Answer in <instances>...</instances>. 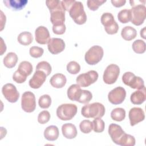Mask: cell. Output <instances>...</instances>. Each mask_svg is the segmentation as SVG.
Here are the masks:
<instances>
[{
	"label": "cell",
	"instance_id": "5",
	"mask_svg": "<svg viewBox=\"0 0 146 146\" xmlns=\"http://www.w3.org/2000/svg\"><path fill=\"white\" fill-rule=\"evenodd\" d=\"M101 23L104 26L105 31L107 34L113 35L117 33L119 25L111 13H103L101 17Z\"/></svg>",
	"mask_w": 146,
	"mask_h": 146
},
{
	"label": "cell",
	"instance_id": "21",
	"mask_svg": "<svg viewBox=\"0 0 146 146\" xmlns=\"http://www.w3.org/2000/svg\"><path fill=\"white\" fill-rule=\"evenodd\" d=\"M82 91L80 86L78 84H72L67 90V96L72 101L78 102L82 94Z\"/></svg>",
	"mask_w": 146,
	"mask_h": 146
},
{
	"label": "cell",
	"instance_id": "35",
	"mask_svg": "<svg viewBox=\"0 0 146 146\" xmlns=\"http://www.w3.org/2000/svg\"><path fill=\"white\" fill-rule=\"evenodd\" d=\"M51 104V98L47 94L41 96L38 100L39 106L42 108H48Z\"/></svg>",
	"mask_w": 146,
	"mask_h": 146
},
{
	"label": "cell",
	"instance_id": "18",
	"mask_svg": "<svg viewBox=\"0 0 146 146\" xmlns=\"http://www.w3.org/2000/svg\"><path fill=\"white\" fill-rule=\"evenodd\" d=\"M50 13V21L53 25L64 24L65 21V11L63 8L56 10Z\"/></svg>",
	"mask_w": 146,
	"mask_h": 146
},
{
	"label": "cell",
	"instance_id": "27",
	"mask_svg": "<svg viewBox=\"0 0 146 146\" xmlns=\"http://www.w3.org/2000/svg\"><path fill=\"white\" fill-rule=\"evenodd\" d=\"M17 40L20 44L23 46H27L32 43L33 37L31 33L29 31H23L18 35Z\"/></svg>",
	"mask_w": 146,
	"mask_h": 146
},
{
	"label": "cell",
	"instance_id": "14",
	"mask_svg": "<svg viewBox=\"0 0 146 146\" xmlns=\"http://www.w3.org/2000/svg\"><path fill=\"white\" fill-rule=\"evenodd\" d=\"M128 116L130 125L134 126L144 120L145 113L142 108L140 107H133L129 110Z\"/></svg>",
	"mask_w": 146,
	"mask_h": 146
},
{
	"label": "cell",
	"instance_id": "28",
	"mask_svg": "<svg viewBox=\"0 0 146 146\" xmlns=\"http://www.w3.org/2000/svg\"><path fill=\"white\" fill-rule=\"evenodd\" d=\"M17 70L25 76H28L33 71V66L29 62L23 61L20 63Z\"/></svg>",
	"mask_w": 146,
	"mask_h": 146
},
{
	"label": "cell",
	"instance_id": "47",
	"mask_svg": "<svg viewBox=\"0 0 146 146\" xmlns=\"http://www.w3.org/2000/svg\"><path fill=\"white\" fill-rule=\"evenodd\" d=\"M145 1H130L129 3L131 4V6L132 7L138 5H144L142 4V3H145Z\"/></svg>",
	"mask_w": 146,
	"mask_h": 146
},
{
	"label": "cell",
	"instance_id": "43",
	"mask_svg": "<svg viewBox=\"0 0 146 146\" xmlns=\"http://www.w3.org/2000/svg\"><path fill=\"white\" fill-rule=\"evenodd\" d=\"M27 76L21 74L19 71L17 70L13 75V79L17 83H23L26 80Z\"/></svg>",
	"mask_w": 146,
	"mask_h": 146
},
{
	"label": "cell",
	"instance_id": "4",
	"mask_svg": "<svg viewBox=\"0 0 146 146\" xmlns=\"http://www.w3.org/2000/svg\"><path fill=\"white\" fill-rule=\"evenodd\" d=\"M103 54V49L101 46H93L86 52L85 61L90 65H95L102 60Z\"/></svg>",
	"mask_w": 146,
	"mask_h": 146
},
{
	"label": "cell",
	"instance_id": "40",
	"mask_svg": "<svg viewBox=\"0 0 146 146\" xmlns=\"http://www.w3.org/2000/svg\"><path fill=\"white\" fill-rule=\"evenodd\" d=\"M106 2V0H88L87 1L88 7L92 11L98 10L99 7Z\"/></svg>",
	"mask_w": 146,
	"mask_h": 146
},
{
	"label": "cell",
	"instance_id": "3",
	"mask_svg": "<svg viewBox=\"0 0 146 146\" xmlns=\"http://www.w3.org/2000/svg\"><path fill=\"white\" fill-rule=\"evenodd\" d=\"M77 110V107L74 104H62L57 108L56 115L62 120H70L76 114Z\"/></svg>",
	"mask_w": 146,
	"mask_h": 146
},
{
	"label": "cell",
	"instance_id": "1",
	"mask_svg": "<svg viewBox=\"0 0 146 146\" xmlns=\"http://www.w3.org/2000/svg\"><path fill=\"white\" fill-rule=\"evenodd\" d=\"M105 111V107L102 103L95 102L84 105L82 108L81 113L86 118H101Z\"/></svg>",
	"mask_w": 146,
	"mask_h": 146
},
{
	"label": "cell",
	"instance_id": "29",
	"mask_svg": "<svg viewBox=\"0 0 146 146\" xmlns=\"http://www.w3.org/2000/svg\"><path fill=\"white\" fill-rule=\"evenodd\" d=\"M111 117L116 121H121L125 117V111L122 108H116L111 111Z\"/></svg>",
	"mask_w": 146,
	"mask_h": 146
},
{
	"label": "cell",
	"instance_id": "31",
	"mask_svg": "<svg viewBox=\"0 0 146 146\" xmlns=\"http://www.w3.org/2000/svg\"><path fill=\"white\" fill-rule=\"evenodd\" d=\"M118 20L122 23H127L131 21V15L130 10H121L117 14Z\"/></svg>",
	"mask_w": 146,
	"mask_h": 146
},
{
	"label": "cell",
	"instance_id": "8",
	"mask_svg": "<svg viewBox=\"0 0 146 146\" xmlns=\"http://www.w3.org/2000/svg\"><path fill=\"white\" fill-rule=\"evenodd\" d=\"M98 78V74L96 71L90 70L87 72L80 74L76 79V83L82 87H87L94 83Z\"/></svg>",
	"mask_w": 146,
	"mask_h": 146
},
{
	"label": "cell",
	"instance_id": "37",
	"mask_svg": "<svg viewBox=\"0 0 146 146\" xmlns=\"http://www.w3.org/2000/svg\"><path fill=\"white\" fill-rule=\"evenodd\" d=\"M67 70L71 74H76L80 70V66L75 61H71L67 65Z\"/></svg>",
	"mask_w": 146,
	"mask_h": 146
},
{
	"label": "cell",
	"instance_id": "10",
	"mask_svg": "<svg viewBox=\"0 0 146 146\" xmlns=\"http://www.w3.org/2000/svg\"><path fill=\"white\" fill-rule=\"evenodd\" d=\"M119 67L115 64L108 65L103 74V79L105 83L107 84H112L116 82L119 75Z\"/></svg>",
	"mask_w": 146,
	"mask_h": 146
},
{
	"label": "cell",
	"instance_id": "13",
	"mask_svg": "<svg viewBox=\"0 0 146 146\" xmlns=\"http://www.w3.org/2000/svg\"><path fill=\"white\" fill-rule=\"evenodd\" d=\"M108 131L113 142L120 145L125 134L121 126L116 124H111L109 125Z\"/></svg>",
	"mask_w": 146,
	"mask_h": 146
},
{
	"label": "cell",
	"instance_id": "26",
	"mask_svg": "<svg viewBox=\"0 0 146 146\" xmlns=\"http://www.w3.org/2000/svg\"><path fill=\"white\" fill-rule=\"evenodd\" d=\"M3 62L5 67L11 68L15 66L18 62L17 55L13 52H9L3 58Z\"/></svg>",
	"mask_w": 146,
	"mask_h": 146
},
{
	"label": "cell",
	"instance_id": "15",
	"mask_svg": "<svg viewBox=\"0 0 146 146\" xmlns=\"http://www.w3.org/2000/svg\"><path fill=\"white\" fill-rule=\"evenodd\" d=\"M47 47L48 51L52 54H57L62 52L65 48V43L62 39L52 38L49 40Z\"/></svg>",
	"mask_w": 146,
	"mask_h": 146
},
{
	"label": "cell",
	"instance_id": "30",
	"mask_svg": "<svg viewBox=\"0 0 146 146\" xmlns=\"http://www.w3.org/2000/svg\"><path fill=\"white\" fill-rule=\"evenodd\" d=\"M132 49L137 54H143L145 51L146 45L144 41L141 39H137L132 43Z\"/></svg>",
	"mask_w": 146,
	"mask_h": 146
},
{
	"label": "cell",
	"instance_id": "34",
	"mask_svg": "<svg viewBox=\"0 0 146 146\" xmlns=\"http://www.w3.org/2000/svg\"><path fill=\"white\" fill-rule=\"evenodd\" d=\"M36 70H41L45 72L47 76H48L51 72V66L49 63L46 61H42L38 63L36 66Z\"/></svg>",
	"mask_w": 146,
	"mask_h": 146
},
{
	"label": "cell",
	"instance_id": "46",
	"mask_svg": "<svg viewBox=\"0 0 146 146\" xmlns=\"http://www.w3.org/2000/svg\"><path fill=\"white\" fill-rule=\"evenodd\" d=\"M111 3L116 7H120L125 5L126 1L125 0H112Z\"/></svg>",
	"mask_w": 146,
	"mask_h": 146
},
{
	"label": "cell",
	"instance_id": "45",
	"mask_svg": "<svg viewBox=\"0 0 146 146\" xmlns=\"http://www.w3.org/2000/svg\"><path fill=\"white\" fill-rule=\"evenodd\" d=\"M75 2V0H63L61 1V4L64 11H69L70 8Z\"/></svg>",
	"mask_w": 146,
	"mask_h": 146
},
{
	"label": "cell",
	"instance_id": "23",
	"mask_svg": "<svg viewBox=\"0 0 146 146\" xmlns=\"http://www.w3.org/2000/svg\"><path fill=\"white\" fill-rule=\"evenodd\" d=\"M67 79L64 75L60 73L54 74L50 80L51 85L55 88H60L64 87L66 83Z\"/></svg>",
	"mask_w": 146,
	"mask_h": 146
},
{
	"label": "cell",
	"instance_id": "2",
	"mask_svg": "<svg viewBox=\"0 0 146 146\" xmlns=\"http://www.w3.org/2000/svg\"><path fill=\"white\" fill-rule=\"evenodd\" d=\"M69 14L75 23L83 25L87 21V15L84 10V7L81 2L75 1L69 10Z\"/></svg>",
	"mask_w": 146,
	"mask_h": 146
},
{
	"label": "cell",
	"instance_id": "20",
	"mask_svg": "<svg viewBox=\"0 0 146 146\" xmlns=\"http://www.w3.org/2000/svg\"><path fill=\"white\" fill-rule=\"evenodd\" d=\"M146 99V91L145 88L141 90H138L133 92L130 97L131 102L133 104H141Z\"/></svg>",
	"mask_w": 146,
	"mask_h": 146
},
{
	"label": "cell",
	"instance_id": "36",
	"mask_svg": "<svg viewBox=\"0 0 146 146\" xmlns=\"http://www.w3.org/2000/svg\"><path fill=\"white\" fill-rule=\"evenodd\" d=\"M46 5L47 7L49 9V11L50 13L63 8L62 4H61V1L59 0H48L46 1Z\"/></svg>",
	"mask_w": 146,
	"mask_h": 146
},
{
	"label": "cell",
	"instance_id": "12",
	"mask_svg": "<svg viewBox=\"0 0 146 146\" xmlns=\"http://www.w3.org/2000/svg\"><path fill=\"white\" fill-rule=\"evenodd\" d=\"M2 92L6 99L10 103L17 102L19 97L16 87L11 83L5 84L2 88Z\"/></svg>",
	"mask_w": 146,
	"mask_h": 146
},
{
	"label": "cell",
	"instance_id": "9",
	"mask_svg": "<svg viewBox=\"0 0 146 146\" xmlns=\"http://www.w3.org/2000/svg\"><path fill=\"white\" fill-rule=\"evenodd\" d=\"M21 107L22 110L28 113L33 112L36 107L35 95L30 91L25 92L21 98Z\"/></svg>",
	"mask_w": 146,
	"mask_h": 146
},
{
	"label": "cell",
	"instance_id": "19",
	"mask_svg": "<svg viewBox=\"0 0 146 146\" xmlns=\"http://www.w3.org/2000/svg\"><path fill=\"white\" fill-rule=\"evenodd\" d=\"M62 134L67 139H72L77 135V129L75 125L71 123L64 124L62 127Z\"/></svg>",
	"mask_w": 146,
	"mask_h": 146
},
{
	"label": "cell",
	"instance_id": "44",
	"mask_svg": "<svg viewBox=\"0 0 146 146\" xmlns=\"http://www.w3.org/2000/svg\"><path fill=\"white\" fill-rule=\"evenodd\" d=\"M66 27L64 23L62 25H53L52 26V31L54 33L57 35L63 34L66 31Z\"/></svg>",
	"mask_w": 146,
	"mask_h": 146
},
{
	"label": "cell",
	"instance_id": "39",
	"mask_svg": "<svg viewBox=\"0 0 146 146\" xmlns=\"http://www.w3.org/2000/svg\"><path fill=\"white\" fill-rule=\"evenodd\" d=\"M136 140L135 137L129 134L125 133L123 137L122 141L121 142L120 145L121 146H133L135 145Z\"/></svg>",
	"mask_w": 146,
	"mask_h": 146
},
{
	"label": "cell",
	"instance_id": "41",
	"mask_svg": "<svg viewBox=\"0 0 146 146\" xmlns=\"http://www.w3.org/2000/svg\"><path fill=\"white\" fill-rule=\"evenodd\" d=\"M50 113L48 111H42L38 115V121L42 124H46L50 120Z\"/></svg>",
	"mask_w": 146,
	"mask_h": 146
},
{
	"label": "cell",
	"instance_id": "17",
	"mask_svg": "<svg viewBox=\"0 0 146 146\" xmlns=\"http://www.w3.org/2000/svg\"><path fill=\"white\" fill-rule=\"evenodd\" d=\"M35 40L41 44L48 43L50 40V35L48 29L43 26L38 27L35 31Z\"/></svg>",
	"mask_w": 146,
	"mask_h": 146
},
{
	"label": "cell",
	"instance_id": "16",
	"mask_svg": "<svg viewBox=\"0 0 146 146\" xmlns=\"http://www.w3.org/2000/svg\"><path fill=\"white\" fill-rule=\"evenodd\" d=\"M46 74L41 70H36L32 78L29 80V86L30 87L37 89L40 88L46 79Z\"/></svg>",
	"mask_w": 146,
	"mask_h": 146
},
{
	"label": "cell",
	"instance_id": "22",
	"mask_svg": "<svg viewBox=\"0 0 146 146\" xmlns=\"http://www.w3.org/2000/svg\"><path fill=\"white\" fill-rule=\"evenodd\" d=\"M3 2L7 7L15 11L23 9L28 2L27 0H4Z\"/></svg>",
	"mask_w": 146,
	"mask_h": 146
},
{
	"label": "cell",
	"instance_id": "24",
	"mask_svg": "<svg viewBox=\"0 0 146 146\" xmlns=\"http://www.w3.org/2000/svg\"><path fill=\"white\" fill-rule=\"evenodd\" d=\"M44 137L48 141H55L59 137V129L55 125L47 127L44 131Z\"/></svg>",
	"mask_w": 146,
	"mask_h": 146
},
{
	"label": "cell",
	"instance_id": "6",
	"mask_svg": "<svg viewBox=\"0 0 146 146\" xmlns=\"http://www.w3.org/2000/svg\"><path fill=\"white\" fill-rule=\"evenodd\" d=\"M122 80L125 85L133 89L141 90L145 88L143 79L139 76H135V75L131 72H125L123 75Z\"/></svg>",
	"mask_w": 146,
	"mask_h": 146
},
{
	"label": "cell",
	"instance_id": "48",
	"mask_svg": "<svg viewBox=\"0 0 146 146\" xmlns=\"http://www.w3.org/2000/svg\"><path fill=\"white\" fill-rule=\"evenodd\" d=\"M140 35L144 39H145V27H144L143 29L140 30Z\"/></svg>",
	"mask_w": 146,
	"mask_h": 146
},
{
	"label": "cell",
	"instance_id": "33",
	"mask_svg": "<svg viewBox=\"0 0 146 146\" xmlns=\"http://www.w3.org/2000/svg\"><path fill=\"white\" fill-rule=\"evenodd\" d=\"M79 128L83 133H89L93 129L92 122L89 120H84L80 122Z\"/></svg>",
	"mask_w": 146,
	"mask_h": 146
},
{
	"label": "cell",
	"instance_id": "7",
	"mask_svg": "<svg viewBox=\"0 0 146 146\" xmlns=\"http://www.w3.org/2000/svg\"><path fill=\"white\" fill-rule=\"evenodd\" d=\"M131 22L136 25L140 26L144 23L145 19L146 7L144 5H138L133 6L130 10Z\"/></svg>",
	"mask_w": 146,
	"mask_h": 146
},
{
	"label": "cell",
	"instance_id": "11",
	"mask_svg": "<svg viewBox=\"0 0 146 146\" xmlns=\"http://www.w3.org/2000/svg\"><path fill=\"white\" fill-rule=\"evenodd\" d=\"M126 96L125 90L120 86L112 90L108 94L110 102L113 104H119L123 103Z\"/></svg>",
	"mask_w": 146,
	"mask_h": 146
},
{
	"label": "cell",
	"instance_id": "32",
	"mask_svg": "<svg viewBox=\"0 0 146 146\" xmlns=\"http://www.w3.org/2000/svg\"><path fill=\"white\" fill-rule=\"evenodd\" d=\"M93 130L95 132H102L105 127V123L101 118H95L92 121Z\"/></svg>",
	"mask_w": 146,
	"mask_h": 146
},
{
	"label": "cell",
	"instance_id": "25",
	"mask_svg": "<svg viewBox=\"0 0 146 146\" xmlns=\"http://www.w3.org/2000/svg\"><path fill=\"white\" fill-rule=\"evenodd\" d=\"M121 35L124 40L129 41L136 38L137 36V31L133 27L127 26L123 27L121 30Z\"/></svg>",
	"mask_w": 146,
	"mask_h": 146
},
{
	"label": "cell",
	"instance_id": "38",
	"mask_svg": "<svg viewBox=\"0 0 146 146\" xmlns=\"http://www.w3.org/2000/svg\"><path fill=\"white\" fill-rule=\"evenodd\" d=\"M92 98V93L88 90H82L81 96L78 100V102L80 103H88Z\"/></svg>",
	"mask_w": 146,
	"mask_h": 146
},
{
	"label": "cell",
	"instance_id": "42",
	"mask_svg": "<svg viewBox=\"0 0 146 146\" xmlns=\"http://www.w3.org/2000/svg\"><path fill=\"white\" fill-rule=\"evenodd\" d=\"M29 52L31 56L35 58H38L42 56L44 52V50L40 47L33 46L30 47Z\"/></svg>",
	"mask_w": 146,
	"mask_h": 146
}]
</instances>
